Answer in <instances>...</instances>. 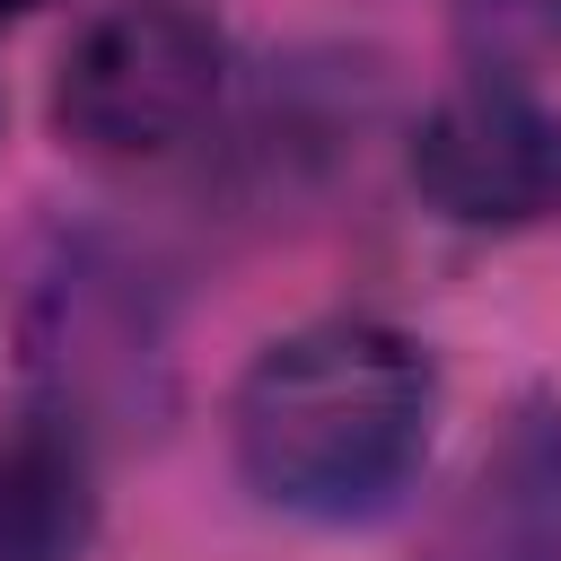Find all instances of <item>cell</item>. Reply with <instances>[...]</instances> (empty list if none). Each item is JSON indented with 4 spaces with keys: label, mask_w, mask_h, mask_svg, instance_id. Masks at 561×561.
Instances as JSON below:
<instances>
[{
    "label": "cell",
    "mask_w": 561,
    "mask_h": 561,
    "mask_svg": "<svg viewBox=\"0 0 561 561\" xmlns=\"http://www.w3.org/2000/svg\"><path fill=\"white\" fill-rule=\"evenodd\" d=\"M26 9H35V0H0V18H26Z\"/></svg>",
    "instance_id": "8"
},
{
    "label": "cell",
    "mask_w": 561,
    "mask_h": 561,
    "mask_svg": "<svg viewBox=\"0 0 561 561\" xmlns=\"http://www.w3.org/2000/svg\"><path fill=\"white\" fill-rule=\"evenodd\" d=\"M552 35H561V0H473V44H491L482 70L526 79L517 53H526V44H552Z\"/></svg>",
    "instance_id": "7"
},
{
    "label": "cell",
    "mask_w": 561,
    "mask_h": 561,
    "mask_svg": "<svg viewBox=\"0 0 561 561\" xmlns=\"http://www.w3.org/2000/svg\"><path fill=\"white\" fill-rule=\"evenodd\" d=\"M228 35L202 0H105L53 70V131L79 158L140 167L210 123Z\"/></svg>",
    "instance_id": "2"
},
{
    "label": "cell",
    "mask_w": 561,
    "mask_h": 561,
    "mask_svg": "<svg viewBox=\"0 0 561 561\" xmlns=\"http://www.w3.org/2000/svg\"><path fill=\"white\" fill-rule=\"evenodd\" d=\"M96 535L88 430L53 403L0 430V561H79Z\"/></svg>",
    "instance_id": "6"
},
{
    "label": "cell",
    "mask_w": 561,
    "mask_h": 561,
    "mask_svg": "<svg viewBox=\"0 0 561 561\" xmlns=\"http://www.w3.org/2000/svg\"><path fill=\"white\" fill-rule=\"evenodd\" d=\"M430 561H561V394H526L500 421Z\"/></svg>",
    "instance_id": "5"
},
{
    "label": "cell",
    "mask_w": 561,
    "mask_h": 561,
    "mask_svg": "<svg viewBox=\"0 0 561 561\" xmlns=\"http://www.w3.org/2000/svg\"><path fill=\"white\" fill-rule=\"evenodd\" d=\"M412 184L456 228H535L561 210V114L526 79L473 70L421 114Z\"/></svg>",
    "instance_id": "4"
},
{
    "label": "cell",
    "mask_w": 561,
    "mask_h": 561,
    "mask_svg": "<svg viewBox=\"0 0 561 561\" xmlns=\"http://www.w3.org/2000/svg\"><path fill=\"white\" fill-rule=\"evenodd\" d=\"M26 368L44 377V403L79 430L131 412L158 386V298L149 272L123 263L105 237H70L26 298Z\"/></svg>",
    "instance_id": "3"
},
{
    "label": "cell",
    "mask_w": 561,
    "mask_h": 561,
    "mask_svg": "<svg viewBox=\"0 0 561 561\" xmlns=\"http://www.w3.org/2000/svg\"><path fill=\"white\" fill-rule=\"evenodd\" d=\"M237 473L307 526L386 517L438 438V359L377 316H316L254 351L228 403Z\"/></svg>",
    "instance_id": "1"
}]
</instances>
